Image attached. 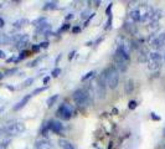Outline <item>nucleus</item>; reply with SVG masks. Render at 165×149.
Listing matches in <instances>:
<instances>
[{
  "mask_svg": "<svg viewBox=\"0 0 165 149\" xmlns=\"http://www.w3.org/2000/svg\"><path fill=\"white\" fill-rule=\"evenodd\" d=\"M96 95L98 100H104L107 96V78L104 73L102 72L97 77V85H96Z\"/></svg>",
  "mask_w": 165,
  "mask_h": 149,
  "instance_id": "obj_1",
  "label": "nucleus"
},
{
  "mask_svg": "<svg viewBox=\"0 0 165 149\" xmlns=\"http://www.w3.org/2000/svg\"><path fill=\"white\" fill-rule=\"evenodd\" d=\"M119 85V72L117 68L112 65L108 67V75H107V86L111 90H116Z\"/></svg>",
  "mask_w": 165,
  "mask_h": 149,
  "instance_id": "obj_2",
  "label": "nucleus"
},
{
  "mask_svg": "<svg viewBox=\"0 0 165 149\" xmlns=\"http://www.w3.org/2000/svg\"><path fill=\"white\" fill-rule=\"evenodd\" d=\"M72 97H73L76 105L77 106H81V107L88 105V102H89V95L84 90H77V91H75Z\"/></svg>",
  "mask_w": 165,
  "mask_h": 149,
  "instance_id": "obj_3",
  "label": "nucleus"
},
{
  "mask_svg": "<svg viewBox=\"0 0 165 149\" xmlns=\"http://www.w3.org/2000/svg\"><path fill=\"white\" fill-rule=\"evenodd\" d=\"M72 114H73V107L68 103L61 105L57 109V116L64 121H68L72 117Z\"/></svg>",
  "mask_w": 165,
  "mask_h": 149,
  "instance_id": "obj_4",
  "label": "nucleus"
},
{
  "mask_svg": "<svg viewBox=\"0 0 165 149\" xmlns=\"http://www.w3.org/2000/svg\"><path fill=\"white\" fill-rule=\"evenodd\" d=\"M25 124L22 122H15L12 124H9L7 127L4 128V133L6 134H10V136H16V134H20L25 131Z\"/></svg>",
  "mask_w": 165,
  "mask_h": 149,
  "instance_id": "obj_5",
  "label": "nucleus"
},
{
  "mask_svg": "<svg viewBox=\"0 0 165 149\" xmlns=\"http://www.w3.org/2000/svg\"><path fill=\"white\" fill-rule=\"evenodd\" d=\"M49 124H50V129L56 134H60L64 131V124L60 121H50Z\"/></svg>",
  "mask_w": 165,
  "mask_h": 149,
  "instance_id": "obj_6",
  "label": "nucleus"
},
{
  "mask_svg": "<svg viewBox=\"0 0 165 149\" xmlns=\"http://www.w3.org/2000/svg\"><path fill=\"white\" fill-rule=\"evenodd\" d=\"M134 88H135V82H134L133 78H129L125 82V85H124V92H125V95H132L134 92Z\"/></svg>",
  "mask_w": 165,
  "mask_h": 149,
  "instance_id": "obj_7",
  "label": "nucleus"
},
{
  "mask_svg": "<svg viewBox=\"0 0 165 149\" xmlns=\"http://www.w3.org/2000/svg\"><path fill=\"white\" fill-rule=\"evenodd\" d=\"M36 149H55L54 148V144L50 142V141H39L36 142Z\"/></svg>",
  "mask_w": 165,
  "mask_h": 149,
  "instance_id": "obj_8",
  "label": "nucleus"
},
{
  "mask_svg": "<svg viewBox=\"0 0 165 149\" xmlns=\"http://www.w3.org/2000/svg\"><path fill=\"white\" fill-rule=\"evenodd\" d=\"M31 97H32L31 95H27V96H25V97H24V98H22L20 102H17V103H16V105L12 107V109H14V111H20L21 108H24V107H25V105H26V103L30 101V98H31Z\"/></svg>",
  "mask_w": 165,
  "mask_h": 149,
  "instance_id": "obj_9",
  "label": "nucleus"
},
{
  "mask_svg": "<svg viewBox=\"0 0 165 149\" xmlns=\"http://www.w3.org/2000/svg\"><path fill=\"white\" fill-rule=\"evenodd\" d=\"M129 17L133 22H137V21H140V11L139 9H135V10H132L129 12Z\"/></svg>",
  "mask_w": 165,
  "mask_h": 149,
  "instance_id": "obj_10",
  "label": "nucleus"
},
{
  "mask_svg": "<svg viewBox=\"0 0 165 149\" xmlns=\"http://www.w3.org/2000/svg\"><path fill=\"white\" fill-rule=\"evenodd\" d=\"M27 42H29V36L27 35H22V37H21V40L15 45L16 46V49H19V50H21L22 51V49L27 45Z\"/></svg>",
  "mask_w": 165,
  "mask_h": 149,
  "instance_id": "obj_11",
  "label": "nucleus"
},
{
  "mask_svg": "<svg viewBox=\"0 0 165 149\" xmlns=\"http://www.w3.org/2000/svg\"><path fill=\"white\" fill-rule=\"evenodd\" d=\"M59 144H60V147L62 149H75V146L71 142L66 141V139H60L59 141Z\"/></svg>",
  "mask_w": 165,
  "mask_h": 149,
  "instance_id": "obj_12",
  "label": "nucleus"
},
{
  "mask_svg": "<svg viewBox=\"0 0 165 149\" xmlns=\"http://www.w3.org/2000/svg\"><path fill=\"white\" fill-rule=\"evenodd\" d=\"M59 95H54V96H51V97H49L47 100H46V105H47V107L49 108H51L54 105H56V102H57V100H59Z\"/></svg>",
  "mask_w": 165,
  "mask_h": 149,
  "instance_id": "obj_13",
  "label": "nucleus"
},
{
  "mask_svg": "<svg viewBox=\"0 0 165 149\" xmlns=\"http://www.w3.org/2000/svg\"><path fill=\"white\" fill-rule=\"evenodd\" d=\"M57 7V1H46L44 4V10H54Z\"/></svg>",
  "mask_w": 165,
  "mask_h": 149,
  "instance_id": "obj_14",
  "label": "nucleus"
},
{
  "mask_svg": "<svg viewBox=\"0 0 165 149\" xmlns=\"http://www.w3.org/2000/svg\"><path fill=\"white\" fill-rule=\"evenodd\" d=\"M162 58H163V56H162L158 51H153V52L149 54V60H154V61H157V62H160Z\"/></svg>",
  "mask_w": 165,
  "mask_h": 149,
  "instance_id": "obj_15",
  "label": "nucleus"
},
{
  "mask_svg": "<svg viewBox=\"0 0 165 149\" xmlns=\"http://www.w3.org/2000/svg\"><path fill=\"white\" fill-rule=\"evenodd\" d=\"M159 67H160V62H157V61H154V60H149L148 61V68L149 70H152V71H154V70H159Z\"/></svg>",
  "mask_w": 165,
  "mask_h": 149,
  "instance_id": "obj_16",
  "label": "nucleus"
},
{
  "mask_svg": "<svg viewBox=\"0 0 165 149\" xmlns=\"http://www.w3.org/2000/svg\"><path fill=\"white\" fill-rule=\"evenodd\" d=\"M27 22H29L27 19H20V20H16V21L12 24V26L16 27V29H19V27H22L24 25H26Z\"/></svg>",
  "mask_w": 165,
  "mask_h": 149,
  "instance_id": "obj_17",
  "label": "nucleus"
},
{
  "mask_svg": "<svg viewBox=\"0 0 165 149\" xmlns=\"http://www.w3.org/2000/svg\"><path fill=\"white\" fill-rule=\"evenodd\" d=\"M45 21H46V16H41V17L35 19L31 24H32V25H35V26L37 27V26H40V25H42V24H45Z\"/></svg>",
  "mask_w": 165,
  "mask_h": 149,
  "instance_id": "obj_18",
  "label": "nucleus"
},
{
  "mask_svg": "<svg viewBox=\"0 0 165 149\" xmlns=\"http://www.w3.org/2000/svg\"><path fill=\"white\" fill-rule=\"evenodd\" d=\"M149 29H150V31H152V32H154V31H158V30L160 29L159 21H152V22H150V25H149Z\"/></svg>",
  "mask_w": 165,
  "mask_h": 149,
  "instance_id": "obj_19",
  "label": "nucleus"
},
{
  "mask_svg": "<svg viewBox=\"0 0 165 149\" xmlns=\"http://www.w3.org/2000/svg\"><path fill=\"white\" fill-rule=\"evenodd\" d=\"M47 88H49V86H44V87H40V88H36V90H34L30 95H31V96H36V95H39V93H41V92L46 91Z\"/></svg>",
  "mask_w": 165,
  "mask_h": 149,
  "instance_id": "obj_20",
  "label": "nucleus"
},
{
  "mask_svg": "<svg viewBox=\"0 0 165 149\" xmlns=\"http://www.w3.org/2000/svg\"><path fill=\"white\" fill-rule=\"evenodd\" d=\"M94 75H96V71H89V72H87L84 76H82V77H81V81H82V82H84V81L89 80L91 77H93Z\"/></svg>",
  "mask_w": 165,
  "mask_h": 149,
  "instance_id": "obj_21",
  "label": "nucleus"
},
{
  "mask_svg": "<svg viewBox=\"0 0 165 149\" xmlns=\"http://www.w3.org/2000/svg\"><path fill=\"white\" fill-rule=\"evenodd\" d=\"M34 81H35V80H34L32 77H30V78H26V80L24 81V83H22V86H21V87H29V86H31V85L34 83Z\"/></svg>",
  "mask_w": 165,
  "mask_h": 149,
  "instance_id": "obj_22",
  "label": "nucleus"
},
{
  "mask_svg": "<svg viewBox=\"0 0 165 149\" xmlns=\"http://www.w3.org/2000/svg\"><path fill=\"white\" fill-rule=\"evenodd\" d=\"M10 139H6V141H2L0 142V149H7L9 148V144H10Z\"/></svg>",
  "mask_w": 165,
  "mask_h": 149,
  "instance_id": "obj_23",
  "label": "nucleus"
},
{
  "mask_svg": "<svg viewBox=\"0 0 165 149\" xmlns=\"http://www.w3.org/2000/svg\"><path fill=\"white\" fill-rule=\"evenodd\" d=\"M26 56H27V52H26L25 50H22V51L20 52V56H19V57H17V58L15 60V62H19V61H21V60H24V58H25Z\"/></svg>",
  "mask_w": 165,
  "mask_h": 149,
  "instance_id": "obj_24",
  "label": "nucleus"
},
{
  "mask_svg": "<svg viewBox=\"0 0 165 149\" xmlns=\"http://www.w3.org/2000/svg\"><path fill=\"white\" fill-rule=\"evenodd\" d=\"M60 73H61V68H60V67H56V68H54V70H52L51 76H52V77H59V76H60Z\"/></svg>",
  "mask_w": 165,
  "mask_h": 149,
  "instance_id": "obj_25",
  "label": "nucleus"
},
{
  "mask_svg": "<svg viewBox=\"0 0 165 149\" xmlns=\"http://www.w3.org/2000/svg\"><path fill=\"white\" fill-rule=\"evenodd\" d=\"M137 106H138V103H137V101H130V102L128 103V108H129L130 111H133V109H135V108H137Z\"/></svg>",
  "mask_w": 165,
  "mask_h": 149,
  "instance_id": "obj_26",
  "label": "nucleus"
},
{
  "mask_svg": "<svg viewBox=\"0 0 165 149\" xmlns=\"http://www.w3.org/2000/svg\"><path fill=\"white\" fill-rule=\"evenodd\" d=\"M89 15H91V14H89V10H88V9H86V10H83L82 12H81V19L84 20V19L89 17Z\"/></svg>",
  "mask_w": 165,
  "mask_h": 149,
  "instance_id": "obj_27",
  "label": "nucleus"
},
{
  "mask_svg": "<svg viewBox=\"0 0 165 149\" xmlns=\"http://www.w3.org/2000/svg\"><path fill=\"white\" fill-rule=\"evenodd\" d=\"M111 27H112V16H108V21L104 26V30H111Z\"/></svg>",
  "mask_w": 165,
  "mask_h": 149,
  "instance_id": "obj_28",
  "label": "nucleus"
},
{
  "mask_svg": "<svg viewBox=\"0 0 165 149\" xmlns=\"http://www.w3.org/2000/svg\"><path fill=\"white\" fill-rule=\"evenodd\" d=\"M41 58H42V57H39L37 60H34V61H31V62L27 65V67H35V66H36V65H37V63L41 61Z\"/></svg>",
  "mask_w": 165,
  "mask_h": 149,
  "instance_id": "obj_29",
  "label": "nucleus"
},
{
  "mask_svg": "<svg viewBox=\"0 0 165 149\" xmlns=\"http://www.w3.org/2000/svg\"><path fill=\"white\" fill-rule=\"evenodd\" d=\"M17 72V68H11V70H7L5 72V76H11L12 73H16Z\"/></svg>",
  "mask_w": 165,
  "mask_h": 149,
  "instance_id": "obj_30",
  "label": "nucleus"
},
{
  "mask_svg": "<svg viewBox=\"0 0 165 149\" xmlns=\"http://www.w3.org/2000/svg\"><path fill=\"white\" fill-rule=\"evenodd\" d=\"M112 6H113V4L111 2L108 6H107V10H106V14H107V16H112V12H111V10H112Z\"/></svg>",
  "mask_w": 165,
  "mask_h": 149,
  "instance_id": "obj_31",
  "label": "nucleus"
},
{
  "mask_svg": "<svg viewBox=\"0 0 165 149\" xmlns=\"http://www.w3.org/2000/svg\"><path fill=\"white\" fill-rule=\"evenodd\" d=\"M39 45H40V47H41V49H47V47H49V45H50V42L46 40V41H42V42H41V44H39Z\"/></svg>",
  "mask_w": 165,
  "mask_h": 149,
  "instance_id": "obj_32",
  "label": "nucleus"
},
{
  "mask_svg": "<svg viewBox=\"0 0 165 149\" xmlns=\"http://www.w3.org/2000/svg\"><path fill=\"white\" fill-rule=\"evenodd\" d=\"M70 29V24H64V26L60 29V31L59 32H62V31H66V30H68Z\"/></svg>",
  "mask_w": 165,
  "mask_h": 149,
  "instance_id": "obj_33",
  "label": "nucleus"
},
{
  "mask_svg": "<svg viewBox=\"0 0 165 149\" xmlns=\"http://www.w3.org/2000/svg\"><path fill=\"white\" fill-rule=\"evenodd\" d=\"M158 39L160 40V42H162L163 45H165V32L164 34H160V35L158 36Z\"/></svg>",
  "mask_w": 165,
  "mask_h": 149,
  "instance_id": "obj_34",
  "label": "nucleus"
},
{
  "mask_svg": "<svg viewBox=\"0 0 165 149\" xmlns=\"http://www.w3.org/2000/svg\"><path fill=\"white\" fill-rule=\"evenodd\" d=\"M152 119H154V121H160L162 118H160L158 114H155V113L153 112V113H152Z\"/></svg>",
  "mask_w": 165,
  "mask_h": 149,
  "instance_id": "obj_35",
  "label": "nucleus"
},
{
  "mask_svg": "<svg viewBox=\"0 0 165 149\" xmlns=\"http://www.w3.org/2000/svg\"><path fill=\"white\" fill-rule=\"evenodd\" d=\"M42 82H44V85L46 86L49 82H50V76H46V77H44V80H42Z\"/></svg>",
  "mask_w": 165,
  "mask_h": 149,
  "instance_id": "obj_36",
  "label": "nucleus"
},
{
  "mask_svg": "<svg viewBox=\"0 0 165 149\" xmlns=\"http://www.w3.org/2000/svg\"><path fill=\"white\" fill-rule=\"evenodd\" d=\"M40 49H41V47H40V45H34V46H32V50H34V51H36V52H37V51H40Z\"/></svg>",
  "mask_w": 165,
  "mask_h": 149,
  "instance_id": "obj_37",
  "label": "nucleus"
},
{
  "mask_svg": "<svg viewBox=\"0 0 165 149\" xmlns=\"http://www.w3.org/2000/svg\"><path fill=\"white\" fill-rule=\"evenodd\" d=\"M72 31H73V32H75V34H77V32H80V31H81V29H80V27H78V26H75V27H73V29H72Z\"/></svg>",
  "mask_w": 165,
  "mask_h": 149,
  "instance_id": "obj_38",
  "label": "nucleus"
},
{
  "mask_svg": "<svg viewBox=\"0 0 165 149\" xmlns=\"http://www.w3.org/2000/svg\"><path fill=\"white\" fill-rule=\"evenodd\" d=\"M5 26V21H4V19L0 16V27H4Z\"/></svg>",
  "mask_w": 165,
  "mask_h": 149,
  "instance_id": "obj_39",
  "label": "nucleus"
},
{
  "mask_svg": "<svg viewBox=\"0 0 165 149\" xmlns=\"http://www.w3.org/2000/svg\"><path fill=\"white\" fill-rule=\"evenodd\" d=\"M71 19H73V14H68V15L65 17V20H71Z\"/></svg>",
  "mask_w": 165,
  "mask_h": 149,
  "instance_id": "obj_40",
  "label": "nucleus"
},
{
  "mask_svg": "<svg viewBox=\"0 0 165 149\" xmlns=\"http://www.w3.org/2000/svg\"><path fill=\"white\" fill-rule=\"evenodd\" d=\"M75 54H76V51H71V54H70L68 58H70V60H72V58H73V56H75Z\"/></svg>",
  "mask_w": 165,
  "mask_h": 149,
  "instance_id": "obj_41",
  "label": "nucleus"
},
{
  "mask_svg": "<svg viewBox=\"0 0 165 149\" xmlns=\"http://www.w3.org/2000/svg\"><path fill=\"white\" fill-rule=\"evenodd\" d=\"M61 57H62V54H60V55H59V57H57V60L55 61V63H56V65H57V63L60 62V60H61Z\"/></svg>",
  "mask_w": 165,
  "mask_h": 149,
  "instance_id": "obj_42",
  "label": "nucleus"
},
{
  "mask_svg": "<svg viewBox=\"0 0 165 149\" xmlns=\"http://www.w3.org/2000/svg\"><path fill=\"white\" fill-rule=\"evenodd\" d=\"M5 57V52L2 50H0V58H4Z\"/></svg>",
  "mask_w": 165,
  "mask_h": 149,
  "instance_id": "obj_43",
  "label": "nucleus"
},
{
  "mask_svg": "<svg viewBox=\"0 0 165 149\" xmlns=\"http://www.w3.org/2000/svg\"><path fill=\"white\" fill-rule=\"evenodd\" d=\"M15 60H16L15 57H10V58H7V60H6V62H12V61H15Z\"/></svg>",
  "mask_w": 165,
  "mask_h": 149,
  "instance_id": "obj_44",
  "label": "nucleus"
},
{
  "mask_svg": "<svg viewBox=\"0 0 165 149\" xmlns=\"http://www.w3.org/2000/svg\"><path fill=\"white\" fill-rule=\"evenodd\" d=\"M99 4H101V1H94V5L96 6H99Z\"/></svg>",
  "mask_w": 165,
  "mask_h": 149,
  "instance_id": "obj_45",
  "label": "nucleus"
},
{
  "mask_svg": "<svg viewBox=\"0 0 165 149\" xmlns=\"http://www.w3.org/2000/svg\"><path fill=\"white\" fill-rule=\"evenodd\" d=\"M4 76H5V75H4V73H1V72H0V81H1V80H2V78H4Z\"/></svg>",
  "mask_w": 165,
  "mask_h": 149,
  "instance_id": "obj_46",
  "label": "nucleus"
},
{
  "mask_svg": "<svg viewBox=\"0 0 165 149\" xmlns=\"http://www.w3.org/2000/svg\"><path fill=\"white\" fill-rule=\"evenodd\" d=\"M1 133H4V128H0V136H1Z\"/></svg>",
  "mask_w": 165,
  "mask_h": 149,
  "instance_id": "obj_47",
  "label": "nucleus"
},
{
  "mask_svg": "<svg viewBox=\"0 0 165 149\" xmlns=\"http://www.w3.org/2000/svg\"><path fill=\"white\" fill-rule=\"evenodd\" d=\"M163 133H164V136H165V128L163 129Z\"/></svg>",
  "mask_w": 165,
  "mask_h": 149,
  "instance_id": "obj_48",
  "label": "nucleus"
},
{
  "mask_svg": "<svg viewBox=\"0 0 165 149\" xmlns=\"http://www.w3.org/2000/svg\"><path fill=\"white\" fill-rule=\"evenodd\" d=\"M1 111H2V108H1V107H0V112H1Z\"/></svg>",
  "mask_w": 165,
  "mask_h": 149,
  "instance_id": "obj_49",
  "label": "nucleus"
},
{
  "mask_svg": "<svg viewBox=\"0 0 165 149\" xmlns=\"http://www.w3.org/2000/svg\"><path fill=\"white\" fill-rule=\"evenodd\" d=\"M163 58H164V61H165V55H164V57H163Z\"/></svg>",
  "mask_w": 165,
  "mask_h": 149,
  "instance_id": "obj_50",
  "label": "nucleus"
},
{
  "mask_svg": "<svg viewBox=\"0 0 165 149\" xmlns=\"http://www.w3.org/2000/svg\"><path fill=\"white\" fill-rule=\"evenodd\" d=\"M164 149H165V144H164Z\"/></svg>",
  "mask_w": 165,
  "mask_h": 149,
  "instance_id": "obj_51",
  "label": "nucleus"
},
{
  "mask_svg": "<svg viewBox=\"0 0 165 149\" xmlns=\"http://www.w3.org/2000/svg\"><path fill=\"white\" fill-rule=\"evenodd\" d=\"M164 46H165V45H164Z\"/></svg>",
  "mask_w": 165,
  "mask_h": 149,
  "instance_id": "obj_52",
  "label": "nucleus"
}]
</instances>
